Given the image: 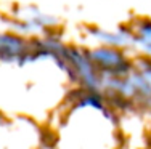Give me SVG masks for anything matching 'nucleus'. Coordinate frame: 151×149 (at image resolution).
<instances>
[{"label": "nucleus", "instance_id": "1", "mask_svg": "<svg viewBox=\"0 0 151 149\" xmlns=\"http://www.w3.org/2000/svg\"><path fill=\"white\" fill-rule=\"evenodd\" d=\"M48 149H121L119 111L103 95L76 88L47 125Z\"/></svg>", "mask_w": 151, "mask_h": 149}, {"label": "nucleus", "instance_id": "2", "mask_svg": "<svg viewBox=\"0 0 151 149\" xmlns=\"http://www.w3.org/2000/svg\"><path fill=\"white\" fill-rule=\"evenodd\" d=\"M0 149H48L47 128L26 117L0 114Z\"/></svg>", "mask_w": 151, "mask_h": 149}, {"label": "nucleus", "instance_id": "3", "mask_svg": "<svg viewBox=\"0 0 151 149\" xmlns=\"http://www.w3.org/2000/svg\"><path fill=\"white\" fill-rule=\"evenodd\" d=\"M32 42L13 34H0V64H13L29 53Z\"/></svg>", "mask_w": 151, "mask_h": 149}, {"label": "nucleus", "instance_id": "4", "mask_svg": "<svg viewBox=\"0 0 151 149\" xmlns=\"http://www.w3.org/2000/svg\"><path fill=\"white\" fill-rule=\"evenodd\" d=\"M132 35H134V43H137L140 48H142V55L150 56L151 58V21L143 19L135 27H130Z\"/></svg>", "mask_w": 151, "mask_h": 149}]
</instances>
